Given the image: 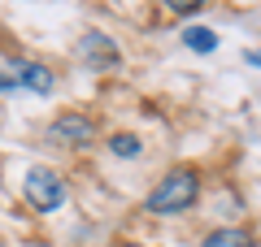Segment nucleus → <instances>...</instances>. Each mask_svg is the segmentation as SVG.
<instances>
[{"label": "nucleus", "instance_id": "f257e3e1", "mask_svg": "<svg viewBox=\"0 0 261 247\" xmlns=\"http://www.w3.org/2000/svg\"><path fill=\"white\" fill-rule=\"evenodd\" d=\"M200 195V174H196L192 165H178L174 174H166L157 182V191L148 195V212L157 217H174V212H187Z\"/></svg>", "mask_w": 261, "mask_h": 247}, {"label": "nucleus", "instance_id": "f03ea898", "mask_svg": "<svg viewBox=\"0 0 261 247\" xmlns=\"http://www.w3.org/2000/svg\"><path fill=\"white\" fill-rule=\"evenodd\" d=\"M22 191H27V204L39 212H53L65 204V195H70V187H65L61 174H53V169H31L27 182H22Z\"/></svg>", "mask_w": 261, "mask_h": 247}, {"label": "nucleus", "instance_id": "7ed1b4c3", "mask_svg": "<svg viewBox=\"0 0 261 247\" xmlns=\"http://www.w3.org/2000/svg\"><path fill=\"white\" fill-rule=\"evenodd\" d=\"M53 74L44 70V65H35V61H9L5 70H0V91H18V87H27V91H35V96H48L53 91Z\"/></svg>", "mask_w": 261, "mask_h": 247}, {"label": "nucleus", "instance_id": "423d86ee", "mask_svg": "<svg viewBox=\"0 0 261 247\" xmlns=\"http://www.w3.org/2000/svg\"><path fill=\"white\" fill-rule=\"evenodd\" d=\"M183 44L192 48V52H214V48H218V35H214L209 26H187V30H183Z\"/></svg>", "mask_w": 261, "mask_h": 247}, {"label": "nucleus", "instance_id": "1a4fd4ad", "mask_svg": "<svg viewBox=\"0 0 261 247\" xmlns=\"http://www.w3.org/2000/svg\"><path fill=\"white\" fill-rule=\"evenodd\" d=\"M170 13H196V9H205V0H161Z\"/></svg>", "mask_w": 261, "mask_h": 247}, {"label": "nucleus", "instance_id": "0eeeda50", "mask_svg": "<svg viewBox=\"0 0 261 247\" xmlns=\"http://www.w3.org/2000/svg\"><path fill=\"white\" fill-rule=\"evenodd\" d=\"M83 52H87V56H96V61H118V52H113V44H109V39L100 35V30H92V35L83 39Z\"/></svg>", "mask_w": 261, "mask_h": 247}, {"label": "nucleus", "instance_id": "9d476101", "mask_svg": "<svg viewBox=\"0 0 261 247\" xmlns=\"http://www.w3.org/2000/svg\"><path fill=\"white\" fill-rule=\"evenodd\" d=\"M244 61H248V65H261V52H244Z\"/></svg>", "mask_w": 261, "mask_h": 247}, {"label": "nucleus", "instance_id": "20e7f679", "mask_svg": "<svg viewBox=\"0 0 261 247\" xmlns=\"http://www.w3.org/2000/svg\"><path fill=\"white\" fill-rule=\"evenodd\" d=\"M92 117H79V113H65V117H57L53 126H48V135L57 139V143H65V147H79V143H87L92 139Z\"/></svg>", "mask_w": 261, "mask_h": 247}, {"label": "nucleus", "instance_id": "6e6552de", "mask_svg": "<svg viewBox=\"0 0 261 247\" xmlns=\"http://www.w3.org/2000/svg\"><path fill=\"white\" fill-rule=\"evenodd\" d=\"M113 156H140L144 152V143H140V139H135V135H113Z\"/></svg>", "mask_w": 261, "mask_h": 247}, {"label": "nucleus", "instance_id": "9b49d317", "mask_svg": "<svg viewBox=\"0 0 261 247\" xmlns=\"http://www.w3.org/2000/svg\"><path fill=\"white\" fill-rule=\"evenodd\" d=\"M122 247H140V243H122Z\"/></svg>", "mask_w": 261, "mask_h": 247}, {"label": "nucleus", "instance_id": "39448f33", "mask_svg": "<svg viewBox=\"0 0 261 247\" xmlns=\"http://www.w3.org/2000/svg\"><path fill=\"white\" fill-rule=\"evenodd\" d=\"M200 247H252V234L248 230H235V226L231 230H214Z\"/></svg>", "mask_w": 261, "mask_h": 247}]
</instances>
